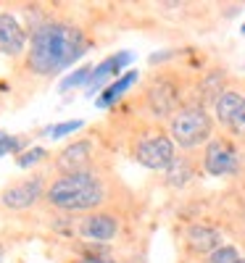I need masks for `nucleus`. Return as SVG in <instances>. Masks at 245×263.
Instances as JSON below:
<instances>
[{
	"mask_svg": "<svg viewBox=\"0 0 245 263\" xmlns=\"http://www.w3.org/2000/svg\"><path fill=\"white\" fill-rule=\"evenodd\" d=\"M87 53L84 32L66 21H45L32 32L27 66L37 77H56Z\"/></svg>",
	"mask_w": 245,
	"mask_h": 263,
	"instance_id": "1",
	"label": "nucleus"
},
{
	"mask_svg": "<svg viewBox=\"0 0 245 263\" xmlns=\"http://www.w3.org/2000/svg\"><path fill=\"white\" fill-rule=\"evenodd\" d=\"M108 190L95 171H74L58 177L48 190L45 200L61 211H93L106 203Z\"/></svg>",
	"mask_w": 245,
	"mask_h": 263,
	"instance_id": "2",
	"label": "nucleus"
},
{
	"mask_svg": "<svg viewBox=\"0 0 245 263\" xmlns=\"http://www.w3.org/2000/svg\"><path fill=\"white\" fill-rule=\"evenodd\" d=\"M169 132H171V140L180 147H198L211 140L214 121L203 105H185L171 116Z\"/></svg>",
	"mask_w": 245,
	"mask_h": 263,
	"instance_id": "3",
	"label": "nucleus"
},
{
	"mask_svg": "<svg viewBox=\"0 0 245 263\" xmlns=\"http://www.w3.org/2000/svg\"><path fill=\"white\" fill-rule=\"evenodd\" d=\"M135 158H137V163H143L145 168L166 171L177 156H174V145H171L169 137H164V135H153V137H143V140L137 142V147H135Z\"/></svg>",
	"mask_w": 245,
	"mask_h": 263,
	"instance_id": "4",
	"label": "nucleus"
},
{
	"mask_svg": "<svg viewBox=\"0 0 245 263\" xmlns=\"http://www.w3.org/2000/svg\"><path fill=\"white\" fill-rule=\"evenodd\" d=\"M40 197H45V182H42V177H29L6 187L0 192V203L11 211H24V208H32Z\"/></svg>",
	"mask_w": 245,
	"mask_h": 263,
	"instance_id": "5",
	"label": "nucleus"
},
{
	"mask_svg": "<svg viewBox=\"0 0 245 263\" xmlns=\"http://www.w3.org/2000/svg\"><path fill=\"white\" fill-rule=\"evenodd\" d=\"M203 168L211 177H227L237 171V150L227 140H211L203 156Z\"/></svg>",
	"mask_w": 245,
	"mask_h": 263,
	"instance_id": "6",
	"label": "nucleus"
},
{
	"mask_svg": "<svg viewBox=\"0 0 245 263\" xmlns=\"http://www.w3.org/2000/svg\"><path fill=\"white\" fill-rule=\"evenodd\" d=\"M216 119L227 129L245 135V98L232 90H221L216 98Z\"/></svg>",
	"mask_w": 245,
	"mask_h": 263,
	"instance_id": "7",
	"label": "nucleus"
},
{
	"mask_svg": "<svg viewBox=\"0 0 245 263\" xmlns=\"http://www.w3.org/2000/svg\"><path fill=\"white\" fill-rule=\"evenodd\" d=\"M148 105L150 111L159 116V119H166V116H174L180 111V95H177V87L166 79L155 82L148 92Z\"/></svg>",
	"mask_w": 245,
	"mask_h": 263,
	"instance_id": "8",
	"label": "nucleus"
},
{
	"mask_svg": "<svg viewBox=\"0 0 245 263\" xmlns=\"http://www.w3.org/2000/svg\"><path fill=\"white\" fill-rule=\"evenodd\" d=\"M27 48V32L11 13H0V53L21 55Z\"/></svg>",
	"mask_w": 245,
	"mask_h": 263,
	"instance_id": "9",
	"label": "nucleus"
},
{
	"mask_svg": "<svg viewBox=\"0 0 245 263\" xmlns=\"http://www.w3.org/2000/svg\"><path fill=\"white\" fill-rule=\"evenodd\" d=\"M116 232H119V221L111 213H90L79 227V234L84 239H93V242H111Z\"/></svg>",
	"mask_w": 245,
	"mask_h": 263,
	"instance_id": "10",
	"label": "nucleus"
},
{
	"mask_svg": "<svg viewBox=\"0 0 245 263\" xmlns=\"http://www.w3.org/2000/svg\"><path fill=\"white\" fill-rule=\"evenodd\" d=\"M132 61V53H116V55H108L106 61H100L98 66H93V74H90V79H87V95H95L100 87L111 79V77H119V71L124 69V66Z\"/></svg>",
	"mask_w": 245,
	"mask_h": 263,
	"instance_id": "11",
	"label": "nucleus"
},
{
	"mask_svg": "<svg viewBox=\"0 0 245 263\" xmlns=\"http://www.w3.org/2000/svg\"><path fill=\"white\" fill-rule=\"evenodd\" d=\"M90 158H93V142H90V140H79V142H72V145L58 156V168H61L63 174L87 171V166H90Z\"/></svg>",
	"mask_w": 245,
	"mask_h": 263,
	"instance_id": "12",
	"label": "nucleus"
},
{
	"mask_svg": "<svg viewBox=\"0 0 245 263\" xmlns=\"http://www.w3.org/2000/svg\"><path fill=\"white\" fill-rule=\"evenodd\" d=\"M187 245L195 250V253H214L221 248V234L211 227H203V224H195L187 229Z\"/></svg>",
	"mask_w": 245,
	"mask_h": 263,
	"instance_id": "13",
	"label": "nucleus"
},
{
	"mask_svg": "<svg viewBox=\"0 0 245 263\" xmlns=\"http://www.w3.org/2000/svg\"><path fill=\"white\" fill-rule=\"evenodd\" d=\"M135 82H137V71H124L114 84H108V87H106V92H103V95H98L95 103H98L100 108H111V105H114V103H116V100H119V98H121Z\"/></svg>",
	"mask_w": 245,
	"mask_h": 263,
	"instance_id": "14",
	"label": "nucleus"
},
{
	"mask_svg": "<svg viewBox=\"0 0 245 263\" xmlns=\"http://www.w3.org/2000/svg\"><path fill=\"white\" fill-rule=\"evenodd\" d=\"M166 184H171V187H182V184H187L190 179H192V166H190V161L187 158H174L171 161V166L166 168Z\"/></svg>",
	"mask_w": 245,
	"mask_h": 263,
	"instance_id": "15",
	"label": "nucleus"
},
{
	"mask_svg": "<svg viewBox=\"0 0 245 263\" xmlns=\"http://www.w3.org/2000/svg\"><path fill=\"white\" fill-rule=\"evenodd\" d=\"M90 74H93V66H79L77 71H72L69 77H63V79H61L58 90H61V92H69V90H74V87H79V84H87Z\"/></svg>",
	"mask_w": 245,
	"mask_h": 263,
	"instance_id": "16",
	"label": "nucleus"
},
{
	"mask_svg": "<svg viewBox=\"0 0 245 263\" xmlns=\"http://www.w3.org/2000/svg\"><path fill=\"white\" fill-rule=\"evenodd\" d=\"M82 124H84V121H79V119L53 124V126H48V129H45V137H50V140H61V137H66V135H74V132H79V129H82Z\"/></svg>",
	"mask_w": 245,
	"mask_h": 263,
	"instance_id": "17",
	"label": "nucleus"
},
{
	"mask_svg": "<svg viewBox=\"0 0 245 263\" xmlns=\"http://www.w3.org/2000/svg\"><path fill=\"white\" fill-rule=\"evenodd\" d=\"M48 153L42 150V147H29V150H24L21 156L16 158V163L21 166V168H29V166H34V163H40L42 158H45Z\"/></svg>",
	"mask_w": 245,
	"mask_h": 263,
	"instance_id": "18",
	"label": "nucleus"
},
{
	"mask_svg": "<svg viewBox=\"0 0 245 263\" xmlns=\"http://www.w3.org/2000/svg\"><path fill=\"white\" fill-rule=\"evenodd\" d=\"M237 260H240V255H237V250L230 248V245H221L219 250H214V253L208 255V263H237Z\"/></svg>",
	"mask_w": 245,
	"mask_h": 263,
	"instance_id": "19",
	"label": "nucleus"
},
{
	"mask_svg": "<svg viewBox=\"0 0 245 263\" xmlns=\"http://www.w3.org/2000/svg\"><path fill=\"white\" fill-rule=\"evenodd\" d=\"M21 147H24V140L11 137V135H3V137H0V156H8V153H19Z\"/></svg>",
	"mask_w": 245,
	"mask_h": 263,
	"instance_id": "20",
	"label": "nucleus"
},
{
	"mask_svg": "<svg viewBox=\"0 0 245 263\" xmlns=\"http://www.w3.org/2000/svg\"><path fill=\"white\" fill-rule=\"evenodd\" d=\"M79 263H114V260H111V258H84Z\"/></svg>",
	"mask_w": 245,
	"mask_h": 263,
	"instance_id": "21",
	"label": "nucleus"
},
{
	"mask_svg": "<svg viewBox=\"0 0 245 263\" xmlns=\"http://www.w3.org/2000/svg\"><path fill=\"white\" fill-rule=\"evenodd\" d=\"M237 263H245V258H240V260H237Z\"/></svg>",
	"mask_w": 245,
	"mask_h": 263,
	"instance_id": "22",
	"label": "nucleus"
},
{
	"mask_svg": "<svg viewBox=\"0 0 245 263\" xmlns=\"http://www.w3.org/2000/svg\"><path fill=\"white\" fill-rule=\"evenodd\" d=\"M0 260H3V253H0Z\"/></svg>",
	"mask_w": 245,
	"mask_h": 263,
	"instance_id": "23",
	"label": "nucleus"
},
{
	"mask_svg": "<svg viewBox=\"0 0 245 263\" xmlns=\"http://www.w3.org/2000/svg\"><path fill=\"white\" fill-rule=\"evenodd\" d=\"M242 34H245V27H242Z\"/></svg>",
	"mask_w": 245,
	"mask_h": 263,
	"instance_id": "24",
	"label": "nucleus"
}]
</instances>
